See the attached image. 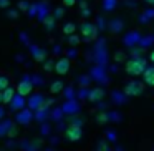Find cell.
Masks as SVG:
<instances>
[{"label": "cell", "mask_w": 154, "mask_h": 151, "mask_svg": "<svg viewBox=\"0 0 154 151\" xmlns=\"http://www.w3.org/2000/svg\"><path fill=\"white\" fill-rule=\"evenodd\" d=\"M15 120H17V123H20V124H28L32 120H33V111L28 110V108H25V110L18 111V113L15 115Z\"/></svg>", "instance_id": "9"}, {"label": "cell", "mask_w": 154, "mask_h": 151, "mask_svg": "<svg viewBox=\"0 0 154 151\" xmlns=\"http://www.w3.org/2000/svg\"><path fill=\"white\" fill-rule=\"evenodd\" d=\"M63 88H65V85H63V81H61V80L51 81V85H50V91H51L53 95L61 93V91H63Z\"/></svg>", "instance_id": "15"}, {"label": "cell", "mask_w": 154, "mask_h": 151, "mask_svg": "<svg viewBox=\"0 0 154 151\" xmlns=\"http://www.w3.org/2000/svg\"><path fill=\"white\" fill-rule=\"evenodd\" d=\"M143 91H144V85L141 81H136V80L126 83V87H124V93L128 96H139Z\"/></svg>", "instance_id": "4"}, {"label": "cell", "mask_w": 154, "mask_h": 151, "mask_svg": "<svg viewBox=\"0 0 154 151\" xmlns=\"http://www.w3.org/2000/svg\"><path fill=\"white\" fill-rule=\"evenodd\" d=\"M61 15H63V8H58V10H55V14H53L55 20H57V18H60Z\"/></svg>", "instance_id": "25"}, {"label": "cell", "mask_w": 154, "mask_h": 151, "mask_svg": "<svg viewBox=\"0 0 154 151\" xmlns=\"http://www.w3.org/2000/svg\"><path fill=\"white\" fill-rule=\"evenodd\" d=\"M10 87V80H8V77H5V75H0V91H4L5 88Z\"/></svg>", "instance_id": "18"}, {"label": "cell", "mask_w": 154, "mask_h": 151, "mask_svg": "<svg viewBox=\"0 0 154 151\" xmlns=\"http://www.w3.org/2000/svg\"><path fill=\"white\" fill-rule=\"evenodd\" d=\"M33 83H32V80H30V75H23V78H22L20 81H18V85H17V95H20V96H30L32 95V91H33Z\"/></svg>", "instance_id": "2"}, {"label": "cell", "mask_w": 154, "mask_h": 151, "mask_svg": "<svg viewBox=\"0 0 154 151\" xmlns=\"http://www.w3.org/2000/svg\"><path fill=\"white\" fill-rule=\"evenodd\" d=\"M70 67H71L70 58H66V57H63V58L55 61V71H57L58 75H66L68 71H70Z\"/></svg>", "instance_id": "8"}, {"label": "cell", "mask_w": 154, "mask_h": 151, "mask_svg": "<svg viewBox=\"0 0 154 151\" xmlns=\"http://www.w3.org/2000/svg\"><path fill=\"white\" fill-rule=\"evenodd\" d=\"M15 96V90L14 88H5L4 91H2V105H10V101L14 100Z\"/></svg>", "instance_id": "12"}, {"label": "cell", "mask_w": 154, "mask_h": 151, "mask_svg": "<svg viewBox=\"0 0 154 151\" xmlns=\"http://www.w3.org/2000/svg\"><path fill=\"white\" fill-rule=\"evenodd\" d=\"M37 8H38V2H33V4H30V8H28L27 14L30 17H37Z\"/></svg>", "instance_id": "19"}, {"label": "cell", "mask_w": 154, "mask_h": 151, "mask_svg": "<svg viewBox=\"0 0 154 151\" xmlns=\"http://www.w3.org/2000/svg\"><path fill=\"white\" fill-rule=\"evenodd\" d=\"M28 50H30V55H32V58H33L35 61H38V63H45V60H47V52H45L43 48H40L38 45H35V43H30L28 45Z\"/></svg>", "instance_id": "5"}, {"label": "cell", "mask_w": 154, "mask_h": 151, "mask_svg": "<svg viewBox=\"0 0 154 151\" xmlns=\"http://www.w3.org/2000/svg\"><path fill=\"white\" fill-rule=\"evenodd\" d=\"M65 134H66V138L70 141H78L81 140V136H83V130H81L80 124H70V126L66 128V131H65Z\"/></svg>", "instance_id": "7"}, {"label": "cell", "mask_w": 154, "mask_h": 151, "mask_svg": "<svg viewBox=\"0 0 154 151\" xmlns=\"http://www.w3.org/2000/svg\"><path fill=\"white\" fill-rule=\"evenodd\" d=\"M45 96L42 93H37V95H30V98H28V101H27V106H28V110H32V111H37L38 108H42L43 106V103H45Z\"/></svg>", "instance_id": "6"}, {"label": "cell", "mask_w": 154, "mask_h": 151, "mask_svg": "<svg viewBox=\"0 0 154 151\" xmlns=\"http://www.w3.org/2000/svg\"><path fill=\"white\" fill-rule=\"evenodd\" d=\"M42 24H43L45 27L48 28V30H51V28L55 27V24H57V20H55V17H53V15H51V14H48L47 17H45L43 20H42Z\"/></svg>", "instance_id": "16"}, {"label": "cell", "mask_w": 154, "mask_h": 151, "mask_svg": "<svg viewBox=\"0 0 154 151\" xmlns=\"http://www.w3.org/2000/svg\"><path fill=\"white\" fill-rule=\"evenodd\" d=\"M43 70H45V71H51V70H55V61H51V60H45V63H43Z\"/></svg>", "instance_id": "21"}, {"label": "cell", "mask_w": 154, "mask_h": 151, "mask_svg": "<svg viewBox=\"0 0 154 151\" xmlns=\"http://www.w3.org/2000/svg\"><path fill=\"white\" fill-rule=\"evenodd\" d=\"M146 68H147L146 60H143V58H131V60H128L126 65H124L126 73L131 75V77H139V75H143Z\"/></svg>", "instance_id": "1"}, {"label": "cell", "mask_w": 154, "mask_h": 151, "mask_svg": "<svg viewBox=\"0 0 154 151\" xmlns=\"http://www.w3.org/2000/svg\"><path fill=\"white\" fill-rule=\"evenodd\" d=\"M7 17H8V18H17V17H18V10H14V8H7Z\"/></svg>", "instance_id": "22"}, {"label": "cell", "mask_w": 154, "mask_h": 151, "mask_svg": "<svg viewBox=\"0 0 154 151\" xmlns=\"http://www.w3.org/2000/svg\"><path fill=\"white\" fill-rule=\"evenodd\" d=\"M27 108V101H25V98L23 96H20V95H15L14 96V100L10 101V110L12 111H22V110H25Z\"/></svg>", "instance_id": "10"}, {"label": "cell", "mask_w": 154, "mask_h": 151, "mask_svg": "<svg viewBox=\"0 0 154 151\" xmlns=\"http://www.w3.org/2000/svg\"><path fill=\"white\" fill-rule=\"evenodd\" d=\"M149 58H151V61H152V63H154V50H152V52H151V55H149Z\"/></svg>", "instance_id": "28"}, {"label": "cell", "mask_w": 154, "mask_h": 151, "mask_svg": "<svg viewBox=\"0 0 154 151\" xmlns=\"http://www.w3.org/2000/svg\"><path fill=\"white\" fill-rule=\"evenodd\" d=\"M103 90L101 88H93V90L88 93V100L91 101V103H96V101H100L101 98H103Z\"/></svg>", "instance_id": "13"}, {"label": "cell", "mask_w": 154, "mask_h": 151, "mask_svg": "<svg viewBox=\"0 0 154 151\" xmlns=\"http://www.w3.org/2000/svg\"><path fill=\"white\" fill-rule=\"evenodd\" d=\"M0 8H10V0H0Z\"/></svg>", "instance_id": "23"}, {"label": "cell", "mask_w": 154, "mask_h": 151, "mask_svg": "<svg viewBox=\"0 0 154 151\" xmlns=\"http://www.w3.org/2000/svg\"><path fill=\"white\" fill-rule=\"evenodd\" d=\"M147 4H151V5H154V0H146Z\"/></svg>", "instance_id": "29"}, {"label": "cell", "mask_w": 154, "mask_h": 151, "mask_svg": "<svg viewBox=\"0 0 154 151\" xmlns=\"http://www.w3.org/2000/svg\"><path fill=\"white\" fill-rule=\"evenodd\" d=\"M50 14V10H48V5L45 4V2H38V8H37V17L40 18V22L43 20L47 15Z\"/></svg>", "instance_id": "14"}, {"label": "cell", "mask_w": 154, "mask_h": 151, "mask_svg": "<svg viewBox=\"0 0 154 151\" xmlns=\"http://www.w3.org/2000/svg\"><path fill=\"white\" fill-rule=\"evenodd\" d=\"M80 32H81V38H83V42H93L94 38L98 37V28H96V25L90 24V22H86V24L81 25Z\"/></svg>", "instance_id": "3"}, {"label": "cell", "mask_w": 154, "mask_h": 151, "mask_svg": "<svg viewBox=\"0 0 154 151\" xmlns=\"http://www.w3.org/2000/svg\"><path fill=\"white\" fill-rule=\"evenodd\" d=\"M0 105H2V91H0Z\"/></svg>", "instance_id": "30"}, {"label": "cell", "mask_w": 154, "mask_h": 151, "mask_svg": "<svg viewBox=\"0 0 154 151\" xmlns=\"http://www.w3.org/2000/svg\"><path fill=\"white\" fill-rule=\"evenodd\" d=\"M70 43H73V45H75V43H78V38L71 35V37H70Z\"/></svg>", "instance_id": "26"}, {"label": "cell", "mask_w": 154, "mask_h": 151, "mask_svg": "<svg viewBox=\"0 0 154 151\" xmlns=\"http://www.w3.org/2000/svg\"><path fill=\"white\" fill-rule=\"evenodd\" d=\"M75 30H76V27H75V24H71V22H68V24L63 25V33L68 35V37L75 35Z\"/></svg>", "instance_id": "17"}, {"label": "cell", "mask_w": 154, "mask_h": 151, "mask_svg": "<svg viewBox=\"0 0 154 151\" xmlns=\"http://www.w3.org/2000/svg\"><path fill=\"white\" fill-rule=\"evenodd\" d=\"M17 7L20 8L22 12H28V8H30V2H27V0H20Z\"/></svg>", "instance_id": "20"}, {"label": "cell", "mask_w": 154, "mask_h": 151, "mask_svg": "<svg viewBox=\"0 0 154 151\" xmlns=\"http://www.w3.org/2000/svg\"><path fill=\"white\" fill-rule=\"evenodd\" d=\"M143 80H144V83H146V85L154 87V65H152V67H147L146 70H144Z\"/></svg>", "instance_id": "11"}, {"label": "cell", "mask_w": 154, "mask_h": 151, "mask_svg": "<svg viewBox=\"0 0 154 151\" xmlns=\"http://www.w3.org/2000/svg\"><path fill=\"white\" fill-rule=\"evenodd\" d=\"M76 4V0H63V5L65 7H73Z\"/></svg>", "instance_id": "24"}, {"label": "cell", "mask_w": 154, "mask_h": 151, "mask_svg": "<svg viewBox=\"0 0 154 151\" xmlns=\"http://www.w3.org/2000/svg\"><path fill=\"white\" fill-rule=\"evenodd\" d=\"M4 116H5V110L0 106V120H4Z\"/></svg>", "instance_id": "27"}]
</instances>
